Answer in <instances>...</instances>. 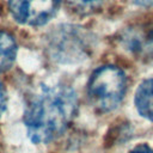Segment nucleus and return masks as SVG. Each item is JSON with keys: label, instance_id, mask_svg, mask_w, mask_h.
<instances>
[{"label": "nucleus", "instance_id": "1", "mask_svg": "<svg viewBox=\"0 0 153 153\" xmlns=\"http://www.w3.org/2000/svg\"><path fill=\"white\" fill-rule=\"evenodd\" d=\"M78 111L75 91L62 84L44 85L27 103L24 124L31 142L48 143L57 139Z\"/></svg>", "mask_w": 153, "mask_h": 153}, {"label": "nucleus", "instance_id": "2", "mask_svg": "<svg viewBox=\"0 0 153 153\" xmlns=\"http://www.w3.org/2000/svg\"><path fill=\"white\" fill-rule=\"evenodd\" d=\"M94 47L91 32L78 25L63 24L51 30L47 37V51L51 60L72 65L87 59Z\"/></svg>", "mask_w": 153, "mask_h": 153}, {"label": "nucleus", "instance_id": "3", "mask_svg": "<svg viewBox=\"0 0 153 153\" xmlns=\"http://www.w3.org/2000/svg\"><path fill=\"white\" fill-rule=\"evenodd\" d=\"M127 78L124 72L111 65L98 67L90 75L87 96L91 104L100 112L116 109L126 93Z\"/></svg>", "mask_w": 153, "mask_h": 153}, {"label": "nucleus", "instance_id": "4", "mask_svg": "<svg viewBox=\"0 0 153 153\" xmlns=\"http://www.w3.org/2000/svg\"><path fill=\"white\" fill-rule=\"evenodd\" d=\"M61 0H8L12 18L30 26L47 24L59 11Z\"/></svg>", "mask_w": 153, "mask_h": 153}, {"label": "nucleus", "instance_id": "5", "mask_svg": "<svg viewBox=\"0 0 153 153\" xmlns=\"http://www.w3.org/2000/svg\"><path fill=\"white\" fill-rule=\"evenodd\" d=\"M121 47L140 60H153V20L130 25L118 36Z\"/></svg>", "mask_w": 153, "mask_h": 153}, {"label": "nucleus", "instance_id": "6", "mask_svg": "<svg viewBox=\"0 0 153 153\" xmlns=\"http://www.w3.org/2000/svg\"><path fill=\"white\" fill-rule=\"evenodd\" d=\"M135 106L137 112L153 122V76L143 80L135 92Z\"/></svg>", "mask_w": 153, "mask_h": 153}, {"label": "nucleus", "instance_id": "7", "mask_svg": "<svg viewBox=\"0 0 153 153\" xmlns=\"http://www.w3.org/2000/svg\"><path fill=\"white\" fill-rule=\"evenodd\" d=\"M17 42L14 37L0 30V72L8 69L17 56Z\"/></svg>", "mask_w": 153, "mask_h": 153}, {"label": "nucleus", "instance_id": "8", "mask_svg": "<svg viewBox=\"0 0 153 153\" xmlns=\"http://www.w3.org/2000/svg\"><path fill=\"white\" fill-rule=\"evenodd\" d=\"M69 7L81 14H88L102 7L104 0H66Z\"/></svg>", "mask_w": 153, "mask_h": 153}, {"label": "nucleus", "instance_id": "9", "mask_svg": "<svg viewBox=\"0 0 153 153\" xmlns=\"http://www.w3.org/2000/svg\"><path fill=\"white\" fill-rule=\"evenodd\" d=\"M129 153H153V148L146 143H140L135 146Z\"/></svg>", "mask_w": 153, "mask_h": 153}, {"label": "nucleus", "instance_id": "10", "mask_svg": "<svg viewBox=\"0 0 153 153\" xmlns=\"http://www.w3.org/2000/svg\"><path fill=\"white\" fill-rule=\"evenodd\" d=\"M5 108H6V92H5L4 85L0 82V116L4 112Z\"/></svg>", "mask_w": 153, "mask_h": 153}, {"label": "nucleus", "instance_id": "11", "mask_svg": "<svg viewBox=\"0 0 153 153\" xmlns=\"http://www.w3.org/2000/svg\"><path fill=\"white\" fill-rule=\"evenodd\" d=\"M130 1L139 6H152L153 5V0H130Z\"/></svg>", "mask_w": 153, "mask_h": 153}]
</instances>
